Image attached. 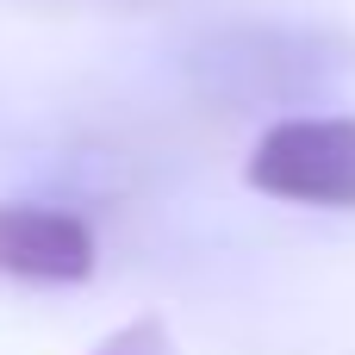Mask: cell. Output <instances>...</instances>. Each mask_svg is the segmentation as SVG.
Masks as SVG:
<instances>
[{
    "mask_svg": "<svg viewBox=\"0 0 355 355\" xmlns=\"http://www.w3.org/2000/svg\"><path fill=\"white\" fill-rule=\"evenodd\" d=\"M243 181L293 206H355V119H281L256 137Z\"/></svg>",
    "mask_w": 355,
    "mask_h": 355,
    "instance_id": "1",
    "label": "cell"
},
{
    "mask_svg": "<svg viewBox=\"0 0 355 355\" xmlns=\"http://www.w3.org/2000/svg\"><path fill=\"white\" fill-rule=\"evenodd\" d=\"M94 262H100V243L87 218L62 206H31V200L0 206V275L62 287V281H87Z\"/></svg>",
    "mask_w": 355,
    "mask_h": 355,
    "instance_id": "2",
    "label": "cell"
},
{
    "mask_svg": "<svg viewBox=\"0 0 355 355\" xmlns=\"http://www.w3.org/2000/svg\"><path fill=\"white\" fill-rule=\"evenodd\" d=\"M94 355H175V343H168V331H162L156 318H137V324L112 331Z\"/></svg>",
    "mask_w": 355,
    "mask_h": 355,
    "instance_id": "3",
    "label": "cell"
}]
</instances>
